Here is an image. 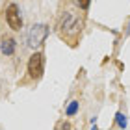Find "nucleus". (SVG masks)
Listing matches in <instances>:
<instances>
[{
  "label": "nucleus",
  "mask_w": 130,
  "mask_h": 130,
  "mask_svg": "<svg viewBox=\"0 0 130 130\" xmlns=\"http://www.w3.org/2000/svg\"><path fill=\"white\" fill-rule=\"evenodd\" d=\"M82 32V19L74 11H65L58 22V34L67 41H76Z\"/></svg>",
  "instance_id": "obj_1"
},
{
  "label": "nucleus",
  "mask_w": 130,
  "mask_h": 130,
  "mask_svg": "<svg viewBox=\"0 0 130 130\" xmlns=\"http://www.w3.org/2000/svg\"><path fill=\"white\" fill-rule=\"evenodd\" d=\"M46 35H48V26L46 24H34L28 32V45L32 48H37L45 43Z\"/></svg>",
  "instance_id": "obj_2"
},
{
  "label": "nucleus",
  "mask_w": 130,
  "mask_h": 130,
  "mask_svg": "<svg viewBox=\"0 0 130 130\" xmlns=\"http://www.w3.org/2000/svg\"><path fill=\"white\" fill-rule=\"evenodd\" d=\"M43 71H45V60H43V54L35 52V54L30 56V60H28V74H30V78L39 80L41 76H43Z\"/></svg>",
  "instance_id": "obj_3"
},
{
  "label": "nucleus",
  "mask_w": 130,
  "mask_h": 130,
  "mask_svg": "<svg viewBox=\"0 0 130 130\" xmlns=\"http://www.w3.org/2000/svg\"><path fill=\"white\" fill-rule=\"evenodd\" d=\"M6 21H8V26L11 30H21L22 28V19H21L17 4H9L8 6V9H6Z\"/></svg>",
  "instance_id": "obj_4"
},
{
  "label": "nucleus",
  "mask_w": 130,
  "mask_h": 130,
  "mask_svg": "<svg viewBox=\"0 0 130 130\" xmlns=\"http://www.w3.org/2000/svg\"><path fill=\"white\" fill-rule=\"evenodd\" d=\"M15 46H17V43H15V39H11V37H4L2 39V43H0V48H2V52L6 56H11L15 52Z\"/></svg>",
  "instance_id": "obj_5"
},
{
  "label": "nucleus",
  "mask_w": 130,
  "mask_h": 130,
  "mask_svg": "<svg viewBox=\"0 0 130 130\" xmlns=\"http://www.w3.org/2000/svg\"><path fill=\"white\" fill-rule=\"evenodd\" d=\"M76 111H78V102H76V100H73V102L67 106V111H65V113H67L69 117H73Z\"/></svg>",
  "instance_id": "obj_6"
},
{
  "label": "nucleus",
  "mask_w": 130,
  "mask_h": 130,
  "mask_svg": "<svg viewBox=\"0 0 130 130\" xmlns=\"http://www.w3.org/2000/svg\"><path fill=\"white\" fill-rule=\"evenodd\" d=\"M115 123H117L121 128H125V126H126V117L123 115V113H117V115H115Z\"/></svg>",
  "instance_id": "obj_7"
},
{
  "label": "nucleus",
  "mask_w": 130,
  "mask_h": 130,
  "mask_svg": "<svg viewBox=\"0 0 130 130\" xmlns=\"http://www.w3.org/2000/svg\"><path fill=\"white\" fill-rule=\"evenodd\" d=\"M89 4H91V0H78V6L82 9H87V8H89Z\"/></svg>",
  "instance_id": "obj_8"
}]
</instances>
